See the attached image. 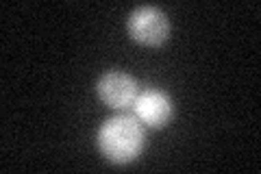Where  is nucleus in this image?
Here are the masks:
<instances>
[{"label": "nucleus", "mask_w": 261, "mask_h": 174, "mask_svg": "<svg viewBox=\"0 0 261 174\" xmlns=\"http://www.w3.org/2000/svg\"><path fill=\"white\" fill-rule=\"evenodd\" d=\"M100 153L113 163H128L140 155L144 146V129L137 118L116 115L98 131Z\"/></svg>", "instance_id": "1"}, {"label": "nucleus", "mask_w": 261, "mask_h": 174, "mask_svg": "<svg viewBox=\"0 0 261 174\" xmlns=\"http://www.w3.org/2000/svg\"><path fill=\"white\" fill-rule=\"evenodd\" d=\"M133 109L137 120L144 122L146 127H154V129L168 124L170 118H172V103L159 89H148L144 94H137Z\"/></svg>", "instance_id": "4"}, {"label": "nucleus", "mask_w": 261, "mask_h": 174, "mask_svg": "<svg viewBox=\"0 0 261 174\" xmlns=\"http://www.w3.org/2000/svg\"><path fill=\"white\" fill-rule=\"evenodd\" d=\"M98 96L105 105L113 109H124L130 107L137 98V83L124 72H109L98 81Z\"/></svg>", "instance_id": "3"}, {"label": "nucleus", "mask_w": 261, "mask_h": 174, "mask_svg": "<svg viewBox=\"0 0 261 174\" xmlns=\"http://www.w3.org/2000/svg\"><path fill=\"white\" fill-rule=\"evenodd\" d=\"M128 31L140 44L146 46H159L166 41L170 27L168 20L157 7H140L130 13L128 18Z\"/></svg>", "instance_id": "2"}]
</instances>
